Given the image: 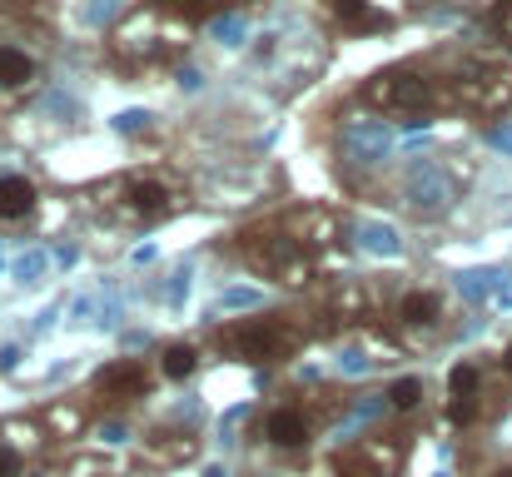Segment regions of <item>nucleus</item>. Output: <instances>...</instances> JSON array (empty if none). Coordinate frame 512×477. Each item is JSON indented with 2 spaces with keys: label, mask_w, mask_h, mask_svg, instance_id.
I'll use <instances>...</instances> for the list:
<instances>
[{
  "label": "nucleus",
  "mask_w": 512,
  "mask_h": 477,
  "mask_svg": "<svg viewBox=\"0 0 512 477\" xmlns=\"http://www.w3.org/2000/svg\"><path fill=\"white\" fill-rule=\"evenodd\" d=\"M294 343H299V333H289L279 318H249V323H239V328L224 333V348L234 358H249V363H274Z\"/></svg>",
  "instance_id": "obj_1"
},
{
  "label": "nucleus",
  "mask_w": 512,
  "mask_h": 477,
  "mask_svg": "<svg viewBox=\"0 0 512 477\" xmlns=\"http://www.w3.org/2000/svg\"><path fill=\"white\" fill-rule=\"evenodd\" d=\"M438 318H443V299H438L433 289H413V294L398 299V323H403V328H428V323H438Z\"/></svg>",
  "instance_id": "obj_7"
},
{
  "label": "nucleus",
  "mask_w": 512,
  "mask_h": 477,
  "mask_svg": "<svg viewBox=\"0 0 512 477\" xmlns=\"http://www.w3.org/2000/svg\"><path fill=\"white\" fill-rule=\"evenodd\" d=\"M145 388H150V378H145V368L135 363V358H120V363H110V368H100V378H95V393H105V398H145Z\"/></svg>",
  "instance_id": "obj_4"
},
{
  "label": "nucleus",
  "mask_w": 512,
  "mask_h": 477,
  "mask_svg": "<svg viewBox=\"0 0 512 477\" xmlns=\"http://www.w3.org/2000/svg\"><path fill=\"white\" fill-rule=\"evenodd\" d=\"M264 438H269L274 448H304V443L314 438V428H309V418H304L299 408H274V413L264 418Z\"/></svg>",
  "instance_id": "obj_5"
},
{
  "label": "nucleus",
  "mask_w": 512,
  "mask_h": 477,
  "mask_svg": "<svg viewBox=\"0 0 512 477\" xmlns=\"http://www.w3.org/2000/svg\"><path fill=\"white\" fill-rule=\"evenodd\" d=\"M0 477H20V453H10L5 443H0Z\"/></svg>",
  "instance_id": "obj_13"
},
{
  "label": "nucleus",
  "mask_w": 512,
  "mask_h": 477,
  "mask_svg": "<svg viewBox=\"0 0 512 477\" xmlns=\"http://www.w3.org/2000/svg\"><path fill=\"white\" fill-rule=\"evenodd\" d=\"M329 5L348 30H378L383 25V15H368V0H329Z\"/></svg>",
  "instance_id": "obj_11"
},
{
  "label": "nucleus",
  "mask_w": 512,
  "mask_h": 477,
  "mask_svg": "<svg viewBox=\"0 0 512 477\" xmlns=\"http://www.w3.org/2000/svg\"><path fill=\"white\" fill-rule=\"evenodd\" d=\"M30 209H35V184L20 174H5L0 179V219H25Z\"/></svg>",
  "instance_id": "obj_8"
},
{
  "label": "nucleus",
  "mask_w": 512,
  "mask_h": 477,
  "mask_svg": "<svg viewBox=\"0 0 512 477\" xmlns=\"http://www.w3.org/2000/svg\"><path fill=\"white\" fill-rule=\"evenodd\" d=\"M498 30H503V40L512 45V0H503V5H498Z\"/></svg>",
  "instance_id": "obj_14"
},
{
  "label": "nucleus",
  "mask_w": 512,
  "mask_h": 477,
  "mask_svg": "<svg viewBox=\"0 0 512 477\" xmlns=\"http://www.w3.org/2000/svg\"><path fill=\"white\" fill-rule=\"evenodd\" d=\"M368 100L383 105L388 115H423V110H433V85L413 70H388V75H378Z\"/></svg>",
  "instance_id": "obj_2"
},
{
  "label": "nucleus",
  "mask_w": 512,
  "mask_h": 477,
  "mask_svg": "<svg viewBox=\"0 0 512 477\" xmlns=\"http://www.w3.org/2000/svg\"><path fill=\"white\" fill-rule=\"evenodd\" d=\"M35 80V60L15 45H0V90H25Z\"/></svg>",
  "instance_id": "obj_9"
},
{
  "label": "nucleus",
  "mask_w": 512,
  "mask_h": 477,
  "mask_svg": "<svg viewBox=\"0 0 512 477\" xmlns=\"http://www.w3.org/2000/svg\"><path fill=\"white\" fill-rule=\"evenodd\" d=\"M388 403H393L398 413H413V408L423 403V378H413V373H408V378H393V383H388Z\"/></svg>",
  "instance_id": "obj_12"
},
{
  "label": "nucleus",
  "mask_w": 512,
  "mask_h": 477,
  "mask_svg": "<svg viewBox=\"0 0 512 477\" xmlns=\"http://www.w3.org/2000/svg\"><path fill=\"white\" fill-rule=\"evenodd\" d=\"M125 199H130V214H135L140 224H155V219H165V214H170V189H165V184H155V179L130 184V189H125Z\"/></svg>",
  "instance_id": "obj_6"
},
{
  "label": "nucleus",
  "mask_w": 512,
  "mask_h": 477,
  "mask_svg": "<svg viewBox=\"0 0 512 477\" xmlns=\"http://www.w3.org/2000/svg\"><path fill=\"white\" fill-rule=\"evenodd\" d=\"M194 368H199V353H194L189 343H170V348L160 353V373H165L170 383H189Z\"/></svg>",
  "instance_id": "obj_10"
},
{
  "label": "nucleus",
  "mask_w": 512,
  "mask_h": 477,
  "mask_svg": "<svg viewBox=\"0 0 512 477\" xmlns=\"http://www.w3.org/2000/svg\"><path fill=\"white\" fill-rule=\"evenodd\" d=\"M179 10H189V15H204V10H214V0H174Z\"/></svg>",
  "instance_id": "obj_15"
},
{
  "label": "nucleus",
  "mask_w": 512,
  "mask_h": 477,
  "mask_svg": "<svg viewBox=\"0 0 512 477\" xmlns=\"http://www.w3.org/2000/svg\"><path fill=\"white\" fill-rule=\"evenodd\" d=\"M448 398H453V423H473L478 418V398H483V368L478 363H458L448 373Z\"/></svg>",
  "instance_id": "obj_3"
},
{
  "label": "nucleus",
  "mask_w": 512,
  "mask_h": 477,
  "mask_svg": "<svg viewBox=\"0 0 512 477\" xmlns=\"http://www.w3.org/2000/svg\"><path fill=\"white\" fill-rule=\"evenodd\" d=\"M503 373L512 378V343H508V353H503Z\"/></svg>",
  "instance_id": "obj_16"
}]
</instances>
